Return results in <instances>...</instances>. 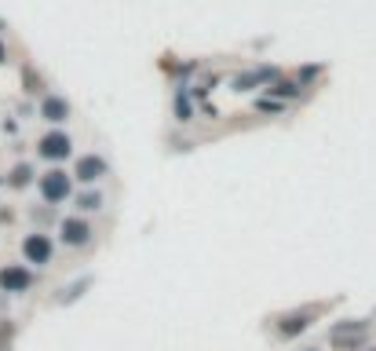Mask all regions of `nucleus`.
I'll return each mask as SVG.
<instances>
[{
    "mask_svg": "<svg viewBox=\"0 0 376 351\" xmlns=\"http://www.w3.org/2000/svg\"><path fill=\"white\" fill-rule=\"evenodd\" d=\"M321 311H325V304H303V308H296V311L277 315V318H274V337H277V341H296V337H303V333L318 322Z\"/></svg>",
    "mask_w": 376,
    "mask_h": 351,
    "instance_id": "1",
    "label": "nucleus"
},
{
    "mask_svg": "<svg viewBox=\"0 0 376 351\" xmlns=\"http://www.w3.org/2000/svg\"><path fill=\"white\" fill-rule=\"evenodd\" d=\"M37 190H41L44 205H62V201H70V198H73V176H70L66 169L52 165L48 172H41V176H37Z\"/></svg>",
    "mask_w": 376,
    "mask_h": 351,
    "instance_id": "2",
    "label": "nucleus"
},
{
    "mask_svg": "<svg viewBox=\"0 0 376 351\" xmlns=\"http://www.w3.org/2000/svg\"><path fill=\"white\" fill-rule=\"evenodd\" d=\"M55 260V238L48 231H29L22 238V264L29 267H48Z\"/></svg>",
    "mask_w": 376,
    "mask_h": 351,
    "instance_id": "3",
    "label": "nucleus"
},
{
    "mask_svg": "<svg viewBox=\"0 0 376 351\" xmlns=\"http://www.w3.org/2000/svg\"><path fill=\"white\" fill-rule=\"evenodd\" d=\"M92 238H95V227H92L88 216L73 213V216L59 220V242L66 249H85V245H92Z\"/></svg>",
    "mask_w": 376,
    "mask_h": 351,
    "instance_id": "4",
    "label": "nucleus"
},
{
    "mask_svg": "<svg viewBox=\"0 0 376 351\" xmlns=\"http://www.w3.org/2000/svg\"><path fill=\"white\" fill-rule=\"evenodd\" d=\"M37 157L48 165H62L66 157H73V139L62 132V129H52L37 139Z\"/></svg>",
    "mask_w": 376,
    "mask_h": 351,
    "instance_id": "5",
    "label": "nucleus"
},
{
    "mask_svg": "<svg viewBox=\"0 0 376 351\" xmlns=\"http://www.w3.org/2000/svg\"><path fill=\"white\" fill-rule=\"evenodd\" d=\"M366 344H369V326L366 322H343L329 333L333 351H362Z\"/></svg>",
    "mask_w": 376,
    "mask_h": 351,
    "instance_id": "6",
    "label": "nucleus"
},
{
    "mask_svg": "<svg viewBox=\"0 0 376 351\" xmlns=\"http://www.w3.org/2000/svg\"><path fill=\"white\" fill-rule=\"evenodd\" d=\"M73 183H80V187H95L103 180V176H110V162L103 154H80L77 162H73Z\"/></svg>",
    "mask_w": 376,
    "mask_h": 351,
    "instance_id": "7",
    "label": "nucleus"
},
{
    "mask_svg": "<svg viewBox=\"0 0 376 351\" xmlns=\"http://www.w3.org/2000/svg\"><path fill=\"white\" fill-rule=\"evenodd\" d=\"M0 289L19 296V293H29L34 289V267L29 264H4L0 267Z\"/></svg>",
    "mask_w": 376,
    "mask_h": 351,
    "instance_id": "8",
    "label": "nucleus"
},
{
    "mask_svg": "<svg viewBox=\"0 0 376 351\" xmlns=\"http://www.w3.org/2000/svg\"><path fill=\"white\" fill-rule=\"evenodd\" d=\"M41 117L52 121V124L70 121V103L62 99V95H44V99H41Z\"/></svg>",
    "mask_w": 376,
    "mask_h": 351,
    "instance_id": "9",
    "label": "nucleus"
},
{
    "mask_svg": "<svg viewBox=\"0 0 376 351\" xmlns=\"http://www.w3.org/2000/svg\"><path fill=\"white\" fill-rule=\"evenodd\" d=\"M73 209L80 216H88V213H99L103 209V190H95V187H85L80 194L73 198Z\"/></svg>",
    "mask_w": 376,
    "mask_h": 351,
    "instance_id": "10",
    "label": "nucleus"
},
{
    "mask_svg": "<svg viewBox=\"0 0 376 351\" xmlns=\"http://www.w3.org/2000/svg\"><path fill=\"white\" fill-rule=\"evenodd\" d=\"M34 180H37V172H34V165H29V162H19V165L8 172V187L11 190H26Z\"/></svg>",
    "mask_w": 376,
    "mask_h": 351,
    "instance_id": "11",
    "label": "nucleus"
},
{
    "mask_svg": "<svg viewBox=\"0 0 376 351\" xmlns=\"http://www.w3.org/2000/svg\"><path fill=\"white\" fill-rule=\"evenodd\" d=\"M270 92H274V95H289V99H296V95H300V81H292V77H282V81H277Z\"/></svg>",
    "mask_w": 376,
    "mask_h": 351,
    "instance_id": "12",
    "label": "nucleus"
},
{
    "mask_svg": "<svg viewBox=\"0 0 376 351\" xmlns=\"http://www.w3.org/2000/svg\"><path fill=\"white\" fill-rule=\"evenodd\" d=\"M22 77H26V92H29V95L44 92V81H41V73H37V70H29V66H26V73H22Z\"/></svg>",
    "mask_w": 376,
    "mask_h": 351,
    "instance_id": "13",
    "label": "nucleus"
},
{
    "mask_svg": "<svg viewBox=\"0 0 376 351\" xmlns=\"http://www.w3.org/2000/svg\"><path fill=\"white\" fill-rule=\"evenodd\" d=\"M0 223H15V213L11 209H0Z\"/></svg>",
    "mask_w": 376,
    "mask_h": 351,
    "instance_id": "14",
    "label": "nucleus"
},
{
    "mask_svg": "<svg viewBox=\"0 0 376 351\" xmlns=\"http://www.w3.org/2000/svg\"><path fill=\"white\" fill-rule=\"evenodd\" d=\"M4 62H8V44L0 41V66H4Z\"/></svg>",
    "mask_w": 376,
    "mask_h": 351,
    "instance_id": "15",
    "label": "nucleus"
},
{
    "mask_svg": "<svg viewBox=\"0 0 376 351\" xmlns=\"http://www.w3.org/2000/svg\"><path fill=\"white\" fill-rule=\"evenodd\" d=\"M362 351H376V344H366V348H362Z\"/></svg>",
    "mask_w": 376,
    "mask_h": 351,
    "instance_id": "16",
    "label": "nucleus"
},
{
    "mask_svg": "<svg viewBox=\"0 0 376 351\" xmlns=\"http://www.w3.org/2000/svg\"><path fill=\"white\" fill-rule=\"evenodd\" d=\"M307 351H318V348H307Z\"/></svg>",
    "mask_w": 376,
    "mask_h": 351,
    "instance_id": "17",
    "label": "nucleus"
},
{
    "mask_svg": "<svg viewBox=\"0 0 376 351\" xmlns=\"http://www.w3.org/2000/svg\"><path fill=\"white\" fill-rule=\"evenodd\" d=\"M0 29H4V22H0Z\"/></svg>",
    "mask_w": 376,
    "mask_h": 351,
    "instance_id": "18",
    "label": "nucleus"
}]
</instances>
